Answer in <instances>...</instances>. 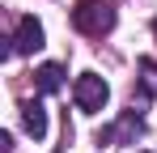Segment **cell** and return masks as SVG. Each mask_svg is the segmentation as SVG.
Instances as JSON below:
<instances>
[{"mask_svg":"<svg viewBox=\"0 0 157 153\" xmlns=\"http://www.w3.org/2000/svg\"><path fill=\"white\" fill-rule=\"evenodd\" d=\"M115 22H119V13H115L110 0H77V9H72V26H77L81 34H89V38L110 34Z\"/></svg>","mask_w":157,"mask_h":153,"instance_id":"cell-1","label":"cell"},{"mask_svg":"<svg viewBox=\"0 0 157 153\" xmlns=\"http://www.w3.org/2000/svg\"><path fill=\"white\" fill-rule=\"evenodd\" d=\"M72 98H77V106L81 111H102L106 102H110V85H106L98 73H81L77 76V85H72Z\"/></svg>","mask_w":157,"mask_h":153,"instance_id":"cell-2","label":"cell"},{"mask_svg":"<svg viewBox=\"0 0 157 153\" xmlns=\"http://www.w3.org/2000/svg\"><path fill=\"white\" fill-rule=\"evenodd\" d=\"M140 132H144V115L132 106V111H123L110 128L98 132V145H136V136H140Z\"/></svg>","mask_w":157,"mask_h":153,"instance_id":"cell-3","label":"cell"},{"mask_svg":"<svg viewBox=\"0 0 157 153\" xmlns=\"http://www.w3.org/2000/svg\"><path fill=\"white\" fill-rule=\"evenodd\" d=\"M43 43H47L43 22H38V17H21L17 30H13V47H17V55H30V51H38Z\"/></svg>","mask_w":157,"mask_h":153,"instance_id":"cell-4","label":"cell"},{"mask_svg":"<svg viewBox=\"0 0 157 153\" xmlns=\"http://www.w3.org/2000/svg\"><path fill=\"white\" fill-rule=\"evenodd\" d=\"M21 128H26L34 140L47 136V106H43L38 98H26V102H21Z\"/></svg>","mask_w":157,"mask_h":153,"instance_id":"cell-5","label":"cell"},{"mask_svg":"<svg viewBox=\"0 0 157 153\" xmlns=\"http://www.w3.org/2000/svg\"><path fill=\"white\" fill-rule=\"evenodd\" d=\"M34 89H38V94L64 89V68H59V64H38V68H34Z\"/></svg>","mask_w":157,"mask_h":153,"instance_id":"cell-6","label":"cell"},{"mask_svg":"<svg viewBox=\"0 0 157 153\" xmlns=\"http://www.w3.org/2000/svg\"><path fill=\"white\" fill-rule=\"evenodd\" d=\"M157 94V64L153 60H140V102Z\"/></svg>","mask_w":157,"mask_h":153,"instance_id":"cell-7","label":"cell"},{"mask_svg":"<svg viewBox=\"0 0 157 153\" xmlns=\"http://www.w3.org/2000/svg\"><path fill=\"white\" fill-rule=\"evenodd\" d=\"M0 153H13V136L9 132H0Z\"/></svg>","mask_w":157,"mask_h":153,"instance_id":"cell-8","label":"cell"},{"mask_svg":"<svg viewBox=\"0 0 157 153\" xmlns=\"http://www.w3.org/2000/svg\"><path fill=\"white\" fill-rule=\"evenodd\" d=\"M153 34H157V17H153Z\"/></svg>","mask_w":157,"mask_h":153,"instance_id":"cell-9","label":"cell"}]
</instances>
